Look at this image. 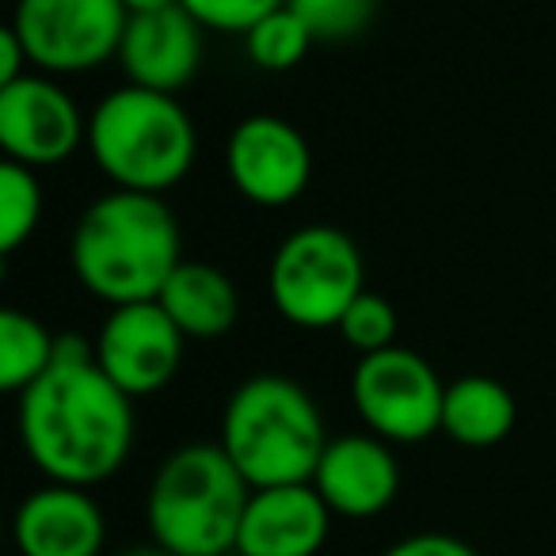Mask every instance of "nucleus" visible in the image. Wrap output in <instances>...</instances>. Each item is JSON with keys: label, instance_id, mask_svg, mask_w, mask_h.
Listing matches in <instances>:
<instances>
[{"label": "nucleus", "instance_id": "nucleus-1", "mask_svg": "<svg viewBox=\"0 0 556 556\" xmlns=\"http://www.w3.org/2000/svg\"><path fill=\"white\" fill-rule=\"evenodd\" d=\"M20 442L50 484L96 488L134 450V401L100 370L96 343L58 336L54 366L20 393Z\"/></svg>", "mask_w": 556, "mask_h": 556}, {"label": "nucleus", "instance_id": "nucleus-2", "mask_svg": "<svg viewBox=\"0 0 556 556\" xmlns=\"http://www.w3.org/2000/svg\"><path fill=\"white\" fill-rule=\"evenodd\" d=\"M184 263V229L164 194L108 191L88 202L70 240L77 282L111 309L156 302Z\"/></svg>", "mask_w": 556, "mask_h": 556}, {"label": "nucleus", "instance_id": "nucleus-3", "mask_svg": "<svg viewBox=\"0 0 556 556\" xmlns=\"http://www.w3.org/2000/svg\"><path fill=\"white\" fill-rule=\"evenodd\" d=\"M328 446L325 416L287 374H255L232 389L222 416V450L255 488L313 484Z\"/></svg>", "mask_w": 556, "mask_h": 556}, {"label": "nucleus", "instance_id": "nucleus-4", "mask_svg": "<svg viewBox=\"0 0 556 556\" xmlns=\"http://www.w3.org/2000/svg\"><path fill=\"white\" fill-rule=\"evenodd\" d=\"M252 484L222 442H187L156 469L146 495L153 545L172 556H232Z\"/></svg>", "mask_w": 556, "mask_h": 556}, {"label": "nucleus", "instance_id": "nucleus-5", "mask_svg": "<svg viewBox=\"0 0 556 556\" xmlns=\"http://www.w3.org/2000/svg\"><path fill=\"white\" fill-rule=\"evenodd\" d=\"M88 149L118 191L168 194L191 176L199 130L179 96L126 85L96 103L88 118Z\"/></svg>", "mask_w": 556, "mask_h": 556}, {"label": "nucleus", "instance_id": "nucleus-6", "mask_svg": "<svg viewBox=\"0 0 556 556\" xmlns=\"http://www.w3.org/2000/svg\"><path fill=\"white\" fill-rule=\"evenodd\" d=\"M363 290V252L336 225H302L270 255V305L294 328H336Z\"/></svg>", "mask_w": 556, "mask_h": 556}, {"label": "nucleus", "instance_id": "nucleus-7", "mask_svg": "<svg viewBox=\"0 0 556 556\" xmlns=\"http://www.w3.org/2000/svg\"><path fill=\"white\" fill-rule=\"evenodd\" d=\"M442 386L439 370L412 348H386L363 355L351 370V404L366 431L389 446H416L442 431Z\"/></svg>", "mask_w": 556, "mask_h": 556}, {"label": "nucleus", "instance_id": "nucleus-8", "mask_svg": "<svg viewBox=\"0 0 556 556\" xmlns=\"http://www.w3.org/2000/svg\"><path fill=\"white\" fill-rule=\"evenodd\" d=\"M9 24L24 39L35 73L77 77L118 62L130 12L123 0H16Z\"/></svg>", "mask_w": 556, "mask_h": 556}, {"label": "nucleus", "instance_id": "nucleus-9", "mask_svg": "<svg viewBox=\"0 0 556 556\" xmlns=\"http://www.w3.org/2000/svg\"><path fill=\"white\" fill-rule=\"evenodd\" d=\"M88 141L77 100L47 73L0 85V149L24 168H54Z\"/></svg>", "mask_w": 556, "mask_h": 556}, {"label": "nucleus", "instance_id": "nucleus-10", "mask_svg": "<svg viewBox=\"0 0 556 556\" xmlns=\"http://www.w3.org/2000/svg\"><path fill=\"white\" fill-rule=\"evenodd\" d=\"M225 176L255 206H290L313 179V149L290 118L248 115L225 141Z\"/></svg>", "mask_w": 556, "mask_h": 556}, {"label": "nucleus", "instance_id": "nucleus-11", "mask_svg": "<svg viewBox=\"0 0 556 556\" xmlns=\"http://www.w3.org/2000/svg\"><path fill=\"white\" fill-rule=\"evenodd\" d=\"M187 336L161 302H134L108 313L96 332V363L130 401L156 396L184 366Z\"/></svg>", "mask_w": 556, "mask_h": 556}, {"label": "nucleus", "instance_id": "nucleus-12", "mask_svg": "<svg viewBox=\"0 0 556 556\" xmlns=\"http://www.w3.org/2000/svg\"><path fill=\"white\" fill-rule=\"evenodd\" d=\"M313 488L336 518H378L401 492V462L378 434H340L328 439Z\"/></svg>", "mask_w": 556, "mask_h": 556}, {"label": "nucleus", "instance_id": "nucleus-13", "mask_svg": "<svg viewBox=\"0 0 556 556\" xmlns=\"http://www.w3.org/2000/svg\"><path fill=\"white\" fill-rule=\"evenodd\" d=\"M202 27L184 9L146 12L130 16L118 47V65L126 85L149 88V92L179 96L202 70Z\"/></svg>", "mask_w": 556, "mask_h": 556}, {"label": "nucleus", "instance_id": "nucleus-14", "mask_svg": "<svg viewBox=\"0 0 556 556\" xmlns=\"http://www.w3.org/2000/svg\"><path fill=\"white\" fill-rule=\"evenodd\" d=\"M12 541L20 556H100L108 518L88 488L47 484L16 507Z\"/></svg>", "mask_w": 556, "mask_h": 556}, {"label": "nucleus", "instance_id": "nucleus-15", "mask_svg": "<svg viewBox=\"0 0 556 556\" xmlns=\"http://www.w3.org/2000/svg\"><path fill=\"white\" fill-rule=\"evenodd\" d=\"M332 518L313 484L255 488L240 522L237 556H317Z\"/></svg>", "mask_w": 556, "mask_h": 556}, {"label": "nucleus", "instance_id": "nucleus-16", "mask_svg": "<svg viewBox=\"0 0 556 556\" xmlns=\"http://www.w3.org/2000/svg\"><path fill=\"white\" fill-rule=\"evenodd\" d=\"M161 309L172 317V325L187 340H222L237 328L240 320V294L232 278L217 263L206 260H184L161 290Z\"/></svg>", "mask_w": 556, "mask_h": 556}, {"label": "nucleus", "instance_id": "nucleus-17", "mask_svg": "<svg viewBox=\"0 0 556 556\" xmlns=\"http://www.w3.org/2000/svg\"><path fill=\"white\" fill-rule=\"evenodd\" d=\"M518 404L503 381L488 374H465L450 381L442 401V434L465 450H492L515 431Z\"/></svg>", "mask_w": 556, "mask_h": 556}, {"label": "nucleus", "instance_id": "nucleus-18", "mask_svg": "<svg viewBox=\"0 0 556 556\" xmlns=\"http://www.w3.org/2000/svg\"><path fill=\"white\" fill-rule=\"evenodd\" d=\"M58 336L24 309L0 313V389L24 393L54 366Z\"/></svg>", "mask_w": 556, "mask_h": 556}, {"label": "nucleus", "instance_id": "nucleus-19", "mask_svg": "<svg viewBox=\"0 0 556 556\" xmlns=\"http://www.w3.org/2000/svg\"><path fill=\"white\" fill-rule=\"evenodd\" d=\"M42 184L35 168H24L16 161L0 164V252L16 255L42 225Z\"/></svg>", "mask_w": 556, "mask_h": 556}, {"label": "nucleus", "instance_id": "nucleus-20", "mask_svg": "<svg viewBox=\"0 0 556 556\" xmlns=\"http://www.w3.org/2000/svg\"><path fill=\"white\" fill-rule=\"evenodd\" d=\"M313 47V35L294 12L282 4L275 9L270 16H263L252 31L244 35V50H248V62L263 73H290L305 62Z\"/></svg>", "mask_w": 556, "mask_h": 556}, {"label": "nucleus", "instance_id": "nucleus-21", "mask_svg": "<svg viewBox=\"0 0 556 556\" xmlns=\"http://www.w3.org/2000/svg\"><path fill=\"white\" fill-rule=\"evenodd\" d=\"M313 42H355L378 20V0H287Z\"/></svg>", "mask_w": 556, "mask_h": 556}, {"label": "nucleus", "instance_id": "nucleus-22", "mask_svg": "<svg viewBox=\"0 0 556 556\" xmlns=\"http://www.w3.org/2000/svg\"><path fill=\"white\" fill-rule=\"evenodd\" d=\"M336 328H340L343 343L355 348L358 358H363V355H378V351H386V348H396V328H401V317H396L393 302H389L386 294L363 290Z\"/></svg>", "mask_w": 556, "mask_h": 556}, {"label": "nucleus", "instance_id": "nucleus-23", "mask_svg": "<svg viewBox=\"0 0 556 556\" xmlns=\"http://www.w3.org/2000/svg\"><path fill=\"white\" fill-rule=\"evenodd\" d=\"M282 4H287V0H179V9L199 20L202 31L240 35V39H244L263 16L282 9Z\"/></svg>", "mask_w": 556, "mask_h": 556}, {"label": "nucleus", "instance_id": "nucleus-24", "mask_svg": "<svg viewBox=\"0 0 556 556\" xmlns=\"http://www.w3.org/2000/svg\"><path fill=\"white\" fill-rule=\"evenodd\" d=\"M381 556H480L469 541L454 538V533H412L389 545Z\"/></svg>", "mask_w": 556, "mask_h": 556}, {"label": "nucleus", "instance_id": "nucleus-25", "mask_svg": "<svg viewBox=\"0 0 556 556\" xmlns=\"http://www.w3.org/2000/svg\"><path fill=\"white\" fill-rule=\"evenodd\" d=\"M31 70V58H27L24 39L16 35V27L4 24L0 27V85H12V80L27 77Z\"/></svg>", "mask_w": 556, "mask_h": 556}, {"label": "nucleus", "instance_id": "nucleus-26", "mask_svg": "<svg viewBox=\"0 0 556 556\" xmlns=\"http://www.w3.org/2000/svg\"><path fill=\"white\" fill-rule=\"evenodd\" d=\"M179 0H123V9L130 16H146V12H164V9H176Z\"/></svg>", "mask_w": 556, "mask_h": 556}, {"label": "nucleus", "instance_id": "nucleus-27", "mask_svg": "<svg viewBox=\"0 0 556 556\" xmlns=\"http://www.w3.org/2000/svg\"><path fill=\"white\" fill-rule=\"evenodd\" d=\"M118 556H172L168 548H161V545H134V548H126V553H118Z\"/></svg>", "mask_w": 556, "mask_h": 556}]
</instances>
